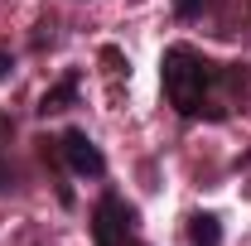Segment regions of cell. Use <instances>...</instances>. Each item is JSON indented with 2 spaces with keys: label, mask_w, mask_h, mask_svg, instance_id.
<instances>
[{
  "label": "cell",
  "mask_w": 251,
  "mask_h": 246,
  "mask_svg": "<svg viewBox=\"0 0 251 246\" xmlns=\"http://www.w3.org/2000/svg\"><path fill=\"white\" fill-rule=\"evenodd\" d=\"M159 87H164V101L188 121H227L237 87H251V68L213 63L193 44H169L159 58Z\"/></svg>",
  "instance_id": "6da1fadb"
},
{
  "label": "cell",
  "mask_w": 251,
  "mask_h": 246,
  "mask_svg": "<svg viewBox=\"0 0 251 246\" xmlns=\"http://www.w3.org/2000/svg\"><path fill=\"white\" fill-rule=\"evenodd\" d=\"M92 237H97V246H130L135 242V208L126 198H116V193H106L97 203Z\"/></svg>",
  "instance_id": "7a4b0ae2"
},
{
  "label": "cell",
  "mask_w": 251,
  "mask_h": 246,
  "mask_svg": "<svg viewBox=\"0 0 251 246\" xmlns=\"http://www.w3.org/2000/svg\"><path fill=\"white\" fill-rule=\"evenodd\" d=\"M58 159L68 164V174H77V179H101L106 174V154L97 150L92 135L77 130V125H68L58 135Z\"/></svg>",
  "instance_id": "3957f363"
},
{
  "label": "cell",
  "mask_w": 251,
  "mask_h": 246,
  "mask_svg": "<svg viewBox=\"0 0 251 246\" xmlns=\"http://www.w3.org/2000/svg\"><path fill=\"white\" fill-rule=\"evenodd\" d=\"M77 101V73H63L58 82L49 87V92L39 97V116H53V111H68Z\"/></svg>",
  "instance_id": "277c9868"
},
{
  "label": "cell",
  "mask_w": 251,
  "mask_h": 246,
  "mask_svg": "<svg viewBox=\"0 0 251 246\" xmlns=\"http://www.w3.org/2000/svg\"><path fill=\"white\" fill-rule=\"evenodd\" d=\"M188 242H193V246H222L218 213H193V217H188Z\"/></svg>",
  "instance_id": "5b68a950"
},
{
  "label": "cell",
  "mask_w": 251,
  "mask_h": 246,
  "mask_svg": "<svg viewBox=\"0 0 251 246\" xmlns=\"http://www.w3.org/2000/svg\"><path fill=\"white\" fill-rule=\"evenodd\" d=\"M203 5H208V0H174V15H179V20H198Z\"/></svg>",
  "instance_id": "8992f818"
},
{
  "label": "cell",
  "mask_w": 251,
  "mask_h": 246,
  "mask_svg": "<svg viewBox=\"0 0 251 246\" xmlns=\"http://www.w3.org/2000/svg\"><path fill=\"white\" fill-rule=\"evenodd\" d=\"M10 188H15V164L0 154V193H10Z\"/></svg>",
  "instance_id": "52a82bcc"
},
{
  "label": "cell",
  "mask_w": 251,
  "mask_h": 246,
  "mask_svg": "<svg viewBox=\"0 0 251 246\" xmlns=\"http://www.w3.org/2000/svg\"><path fill=\"white\" fill-rule=\"evenodd\" d=\"M10 73H15V58H10V53H0V82H5Z\"/></svg>",
  "instance_id": "ba28073f"
}]
</instances>
